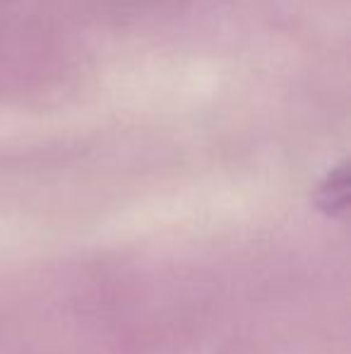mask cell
<instances>
[{"label":"cell","mask_w":351,"mask_h":354,"mask_svg":"<svg viewBox=\"0 0 351 354\" xmlns=\"http://www.w3.org/2000/svg\"><path fill=\"white\" fill-rule=\"evenodd\" d=\"M318 203L328 214H342L347 210L349 203V178H347V167H339L330 174L323 181V186L318 188Z\"/></svg>","instance_id":"1"}]
</instances>
